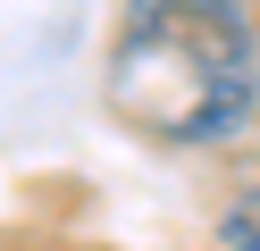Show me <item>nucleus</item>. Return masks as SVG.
Masks as SVG:
<instances>
[{"mask_svg":"<svg viewBox=\"0 0 260 251\" xmlns=\"http://www.w3.org/2000/svg\"><path fill=\"white\" fill-rule=\"evenodd\" d=\"M101 92L151 142H226L260 100L243 0H126L101 59Z\"/></svg>","mask_w":260,"mask_h":251,"instance_id":"obj_1","label":"nucleus"},{"mask_svg":"<svg viewBox=\"0 0 260 251\" xmlns=\"http://www.w3.org/2000/svg\"><path fill=\"white\" fill-rule=\"evenodd\" d=\"M218 234H226V251H260V184H252V193H235V201H226Z\"/></svg>","mask_w":260,"mask_h":251,"instance_id":"obj_2","label":"nucleus"},{"mask_svg":"<svg viewBox=\"0 0 260 251\" xmlns=\"http://www.w3.org/2000/svg\"><path fill=\"white\" fill-rule=\"evenodd\" d=\"M243 9H252V25H260V0H243Z\"/></svg>","mask_w":260,"mask_h":251,"instance_id":"obj_3","label":"nucleus"}]
</instances>
